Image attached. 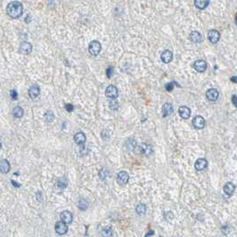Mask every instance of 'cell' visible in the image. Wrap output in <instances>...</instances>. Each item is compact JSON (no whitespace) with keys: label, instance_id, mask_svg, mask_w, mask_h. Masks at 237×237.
I'll list each match as a JSON object with an SVG mask.
<instances>
[{"label":"cell","instance_id":"obj_1","mask_svg":"<svg viewBox=\"0 0 237 237\" xmlns=\"http://www.w3.org/2000/svg\"><path fill=\"white\" fill-rule=\"evenodd\" d=\"M6 12L12 19L19 18L20 16H22L23 12V7L22 3H20L19 1H12L9 3L6 7Z\"/></svg>","mask_w":237,"mask_h":237},{"label":"cell","instance_id":"obj_2","mask_svg":"<svg viewBox=\"0 0 237 237\" xmlns=\"http://www.w3.org/2000/svg\"><path fill=\"white\" fill-rule=\"evenodd\" d=\"M101 49H102V46L100 44L99 41L97 40H94L92 41L89 46H88V52L91 55L93 56H96L99 55V53L101 52Z\"/></svg>","mask_w":237,"mask_h":237},{"label":"cell","instance_id":"obj_3","mask_svg":"<svg viewBox=\"0 0 237 237\" xmlns=\"http://www.w3.org/2000/svg\"><path fill=\"white\" fill-rule=\"evenodd\" d=\"M192 124L193 126L197 129H202L204 127H205V124H206V121L203 117H202L201 115H197L195 116L194 118H193L192 120Z\"/></svg>","mask_w":237,"mask_h":237},{"label":"cell","instance_id":"obj_4","mask_svg":"<svg viewBox=\"0 0 237 237\" xmlns=\"http://www.w3.org/2000/svg\"><path fill=\"white\" fill-rule=\"evenodd\" d=\"M118 92L117 87L113 85H110L108 86L105 90V95H106L108 98H111V99H115L118 97Z\"/></svg>","mask_w":237,"mask_h":237},{"label":"cell","instance_id":"obj_5","mask_svg":"<svg viewBox=\"0 0 237 237\" xmlns=\"http://www.w3.org/2000/svg\"><path fill=\"white\" fill-rule=\"evenodd\" d=\"M55 228V232H56L58 235H61L66 234L67 231H68V225H67L66 223H64V222H62V221L56 222Z\"/></svg>","mask_w":237,"mask_h":237},{"label":"cell","instance_id":"obj_6","mask_svg":"<svg viewBox=\"0 0 237 237\" xmlns=\"http://www.w3.org/2000/svg\"><path fill=\"white\" fill-rule=\"evenodd\" d=\"M129 176L127 171H120L117 175V181L120 186H124L129 182Z\"/></svg>","mask_w":237,"mask_h":237},{"label":"cell","instance_id":"obj_7","mask_svg":"<svg viewBox=\"0 0 237 237\" xmlns=\"http://www.w3.org/2000/svg\"><path fill=\"white\" fill-rule=\"evenodd\" d=\"M193 68L198 72H204L207 70V63L203 60H197L193 63Z\"/></svg>","mask_w":237,"mask_h":237},{"label":"cell","instance_id":"obj_8","mask_svg":"<svg viewBox=\"0 0 237 237\" xmlns=\"http://www.w3.org/2000/svg\"><path fill=\"white\" fill-rule=\"evenodd\" d=\"M60 218H61L62 221L64 222V223H66L67 225H68V224H71V222L73 221V215H72L71 211H69V210H64V211H62V212L61 213V215H60Z\"/></svg>","mask_w":237,"mask_h":237},{"label":"cell","instance_id":"obj_9","mask_svg":"<svg viewBox=\"0 0 237 237\" xmlns=\"http://www.w3.org/2000/svg\"><path fill=\"white\" fill-rule=\"evenodd\" d=\"M208 38L210 41V43L216 44L218 42L219 38H220V33L216 30H211L208 33Z\"/></svg>","mask_w":237,"mask_h":237},{"label":"cell","instance_id":"obj_10","mask_svg":"<svg viewBox=\"0 0 237 237\" xmlns=\"http://www.w3.org/2000/svg\"><path fill=\"white\" fill-rule=\"evenodd\" d=\"M218 95H219V93L216 88H210V89L207 90V92H206L207 99L209 101H211V102L217 101V99L218 98Z\"/></svg>","mask_w":237,"mask_h":237},{"label":"cell","instance_id":"obj_11","mask_svg":"<svg viewBox=\"0 0 237 237\" xmlns=\"http://www.w3.org/2000/svg\"><path fill=\"white\" fill-rule=\"evenodd\" d=\"M178 113H179V116L184 119H187V118H190L191 116V110H190L188 107L186 106H181L179 107L178 109Z\"/></svg>","mask_w":237,"mask_h":237},{"label":"cell","instance_id":"obj_12","mask_svg":"<svg viewBox=\"0 0 237 237\" xmlns=\"http://www.w3.org/2000/svg\"><path fill=\"white\" fill-rule=\"evenodd\" d=\"M31 51H32V46L29 42L22 43L21 46H20V48H19V52L21 54H23V55H28V54L31 53Z\"/></svg>","mask_w":237,"mask_h":237},{"label":"cell","instance_id":"obj_13","mask_svg":"<svg viewBox=\"0 0 237 237\" xmlns=\"http://www.w3.org/2000/svg\"><path fill=\"white\" fill-rule=\"evenodd\" d=\"M161 59L164 63H169L173 59V53L170 50H165L161 55Z\"/></svg>","mask_w":237,"mask_h":237},{"label":"cell","instance_id":"obj_14","mask_svg":"<svg viewBox=\"0 0 237 237\" xmlns=\"http://www.w3.org/2000/svg\"><path fill=\"white\" fill-rule=\"evenodd\" d=\"M207 165H208V161H207L204 158H199V159L195 161V163H194V168H195L196 170L202 171V170H203V169L207 167Z\"/></svg>","mask_w":237,"mask_h":237},{"label":"cell","instance_id":"obj_15","mask_svg":"<svg viewBox=\"0 0 237 237\" xmlns=\"http://www.w3.org/2000/svg\"><path fill=\"white\" fill-rule=\"evenodd\" d=\"M11 165L7 160H1L0 161V171L4 174H6L10 171Z\"/></svg>","mask_w":237,"mask_h":237},{"label":"cell","instance_id":"obj_16","mask_svg":"<svg viewBox=\"0 0 237 237\" xmlns=\"http://www.w3.org/2000/svg\"><path fill=\"white\" fill-rule=\"evenodd\" d=\"M189 38L193 43H201L202 41V36L198 31H192L190 33Z\"/></svg>","mask_w":237,"mask_h":237},{"label":"cell","instance_id":"obj_17","mask_svg":"<svg viewBox=\"0 0 237 237\" xmlns=\"http://www.w3.org/2000/svg\"><path fill=\"white\" fill-rule=\"evenodd\" d=\"M174 111V109L171 104L167 103L165 104H163L162 106V113H163V117H168L170 116Z\"/></svg>","mask_w":237,"mask_h":237},{"label":"cell","instance_id":"obj_18","mask_svg":"<svg viewBox=\"0 0 237 237\" xmlns=\"http://www.w3.org/2000/svg\"><path fill=\"white\" fill-rule=\"evenodd\" d=\"M74 141L79 145H83L86 143V135L83 132H79L74 136Z\"/></svg>","mask_w":237,"mask_h":237},{"label":"cell","instance_id":"obj_19","mask_svg":"<svg viewBox=\"0 0 237 237\" xmlns=\"http://www.w3.org/2000/svg\"><path fill=\"white\" fill-rule=\"evenodd\" d=\"M28 93L31 99H36L40 94V88L37 86H32L29 88Z\"/></svg>","mask_w":237,"mask_h":237},{"label":"cell","instance_id":"obj_20","mask_svg":"<svg viewBox=\"0 0 237 237\" xmlns=\"http://www.w3.org/2000/svg\"><path fill=\"white\" fill-rule=\"evenodd\" d=\"M235 185L233 184V183H231V182H228V183H226L225 186H224V192H225V193L226 195H228V196H232L233 195V193H234V192H235Z\"/></svg>","mask_w":237,"mask_h":237},{"label":"cell","instance_id":"obj_21","mask_svg":"<svg viewBox=\"0 0 237 237\" xmlns=\"http://www.w3.org/2000/svg\"><path fill=\"white\" fill-rule=\"evenodd\" d=\"M210 4V0H194V5L198 9H205Z\"/></svg>","mask_w":237,"mask_h":237},{"label":"cell","instance_id":"obj_22","mask_svg":"<svg viewBox=\"0 0 237 237\" xmlns=\"http://www.w3.org/2000/svg\"><path fill=\"white\" fill-rule=\"evenodd\" d=\"M12 114L15 118H22L23 116V109L22 107L16 106L15 108H13Z\"/></svg>","mask_w":237,"mask_h":237},{"label":"cell","instance_id":"obj_23","mask_svg":"<svg viewBox=\"0 0 237 237\" xmlns=\"http://www.w3.org/2000/svg\"><path fill=\"white\" fill-rule=\"evenodd\" d=\"M141 150L145 155H150L153 153V148L150 144L148 143H142L141 145Z\"/></svg>","mask_w":237,"mask_h":237},{"label":"cell","instance_id":"obj_24","mask_svg":"<svg viewBox=\"0 0 237 237\" xmlns=\"http://www.w3.org/2000/svg\"><path fill=\"white\" fill-rule=\"evenodd\" d=\"M136 211L138 215H143L146 212V206L143 203H139L136 208Z\"/></svg>","mask_w":237,"mask_h":237},{"label":"cell","instance_id":"obj_25","mask_svg":"<svg viewBox=\"0 0 237 237\" xmlns=\"http://www.w3.org/2000/svg\"><path fill=\"white\" fill-rule=\"evenodd\" d=\"M78 208L80 210H86L88 208V202L86 199H81L78 203Z\"/></svg>","mask_w":237,"mask_h":237},{"label":"cell","instance_id":"obj_26","mask_svg":"<svg viewBox=\"0 0 237 237\" xmlns=\"http://www.w3.org/2000/svg\"><path fill=\"white\" fill-rule=\"evenodd\" d=\"M45 118L48 122H51L54 120L55 118V114L52 111H48L46 113H45Z\"/></svg>","mask_w":237,"mask_h":237},{"label":"cell","instance_id":"obj_27","mask_svg":"<svg viewBox=\"0 0 237 237\" xmlns=\"http://www.w3.org/2000/svg\"><path fill=\"white\" fill-rule=\"evenodd\" d=\"M67 185H68V183H67V181L65 179H60L57 182V186L62 189H64L67 186Z\"/></svg>","mask_w":237,"mask_h":237},{"label":"cell","instance_id":"obj_28","mask_svg":"<svg viewBox=\"0 0 237 237\" xmlns=\"http://www.w3.org/2000/svg\"><path fill=\"white\" fill-rule=\"evenodd\" d=\"M174 84H175V82H169V83L166 84V86H165L166 90H168V91H171V90L174 88Z\"/></svg>","mask_w":237,"mask_h":237},{"label":"cell","instance_id":"obj_29","mask_svg":"<svg viewBox=\"0 0 237 237\" xmlns=\"http://www.w3.org/2000/svg\"><path fill=\"white\" fill-rule=\"evenodd\" d=\"M10 95H11V97H12V99H14V100H16L18 98V93L14 89H12V90L10 91Z\"/></svg>","mask_w":237,"mask_h":237},{"label":"cell","instance_id":"obj_30","mask_svg":"<svg viewBox=\"0 0 237 237\" xmlns=\"http://www.w3.org/2000/svg\"><path fill=\"white\" fill-rule=\"evenodd\" d=\"M112 73H113V68L112 67H109L106 70V74L108 78H111L112 76Z\"/></svg>","mask_w":237,"mask_h":237},{"label":"cell","instance_id":"obj_31","mask_svg":"<svg viewBox=\"0 0 237 237\" xmlns=\"http://www.w3.org/2000/svg\"><path fill=\"white\" fill-rule=\"evenodd\" d=\"M106 176H107V174H105V170H104V169H103V170H101V171L99 172V177H100V178H101V179L104 180Z\"/></svg>","mask_w":237,"mask_h":237},{"label":"cell","instance_id":"obj_32","mask_svg":"<svg viewBox=\"0 0 237 237\" xmlns=\"http://www.w3.org/2000/svg\"><path fill=\"white\" fill-rule=\"evenodd\" d=\"M65 109L68 111H73V109H74V107H73V105L72 104H65Z\"/></svg>","mask_w":237,"mask_h":237},{"label":"cell","instance_id":"obj_33","mask_svg":"<svg viewBox=\"0 0 237 237\" xmlns=\"http://www.w3.org/2000/svg\"><path fill=\"white\" fill-rule=\"evenodd\" d=\"M232 102L234 104V105L236 107L237 106V96L235 95H234L232 96Z\"/></svg>","mask_w":237,"mask_h":237},{"label":"cell","instance_id":"obj_34","mask_svg":"<svg viewBox=\"0 0 237 237\" xmlns=\"http://www.w3.org/2000/svg\"><path fill=\"white\" fill-rule=\"evenodd\" d=\"M11 182H12V185L13 186H15V187H20L21 186V185L20 184H18V183H16L15 181H13V180H11Z\"/></svg>","mask_w":237,"mask_h":237},{"label":"cell","instance_id":"obj_35","mask_svg":"<svg viewBox=\"0 0 237 237\" xmlns=\"http://www.w3.org/2000/svg\"><path fill=\"white\" fill-rule=\"evenodd\" d=\"M30 19H31V18H30V15H28V16L26 17V19H25V23H29L30 22Z\"/></svg>","mask_w":237,"mask_h":237},{"label":"cell","instance_id":"obj_36","mask_svg":"<svg viewBox=\"0 0 237 237\" xmlns=\"http://www.w3.org/2000/svg\"><path fill=\"white\" fill-rule=\"evenodd\" d=\"M154 231H152V230H151V231H150V232H149V233H148V234H146V235H145V236H149V235H154Z\"/></svg>","mask_w":237,"mask_h":237},{"label":"cell","instance_id":"obj_37","mask_svg":"<svg viewBox=\"0 0 237 237\" xmlns=\"http://www.w3.org/2000/svg\"><path fill=\"white\" fill-rule=\"evenodd\" d=\"M231 80H232L233 82L236 83V77H232V78H231Z\"/></svg>","mask_w":237,"mask_h":237},{"label":"cell","instance_id":"obj_38","mask_svg":"<svg viewBox=\"0 0 237 237\" xmlns=\"http://www.w3.org/2000/svg\"><path fill=\"white\" fill-rule=\"evenodd\" d=\"M1 147H2V143H1V142H0V149H1Z\"/></svg>","mask_w":237,"mask_h":237}]
</instances>
